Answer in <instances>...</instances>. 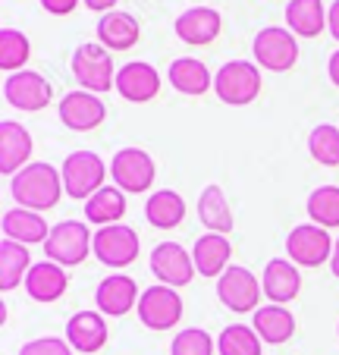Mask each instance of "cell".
Returning a JSON list of instances; mask_svg holds the SVG:
<instances>
[{
  "label": "cell",
  "instance_id": "6da1fadb",
  "mask_svg": "<svg viewBox=\"0 0 339 355\" xmlns=\"http://www.w3.org/2000/svg\"><path fill=\"white\" fill-rule=\"evenodd\" d=\"M10 192H13V201L19 208L41 214V211H51L60 201V195H67V189H63V173L53 164L35 161L13 176Z\"/></svg>",
  "mask_w": 339,
  "mask_h": 355
},
{
  "label": "cell",
  "instance_id": "7a4b0ae2",
  "mask_svg": "<svg viewBox=\"0 0 339 355\" xmlns=\"http://www.w3.org/2000/svg\"><path fill=\"white\" fill-rule=\"evenodd\" d=\"M69 67H73L76 82H79L85 92L104 94V92H110V88H116V73H120V69L113 67L110 51H107L104 44H98V41H85V44L76 47Z\"/></svg>",
  "mask_w": 339,
  "mask_h": 355
},
{
  "label": "cell",
  "instance_id": "3957f363",
  "mask_svg": "<svg viewBox=\"0 0 339 355\" xmlns=\"http://www.w3.org/2000/svg\"><path fill=\"white\" fill-rule=\"evenodd\" d=\"M214 92L229 107H245L261 94V67L254 60H229L214 73Z\"/></svg>",
  "mask_w": 339,
  "mask_h": 355
},
{
  "label": "cell",
  "instance_id": "277c9868",
  "mask_svg": "<svg viewBox=\"0 0 339 355\" xmlns=\"http://www.w3.org/2000/svg\"><path fill=\"white\" fill-rule=\"evenodd\" d=\"M94 252V236L82 220H60L51 227V236L44 242L47 261L60 264V268H76Z\"/></svg>",
  "mask_w": 339,
  "mask_h": 355
},
{
  "label": "cell",
  "instance_id": "5b68a950",
  "mask_svg": "<svg viewBox=\"0 0 339 355\" xmlns=\"http://www.w3.org/2000/svg\"><path fill=\"white\" fill-rule=\"evenodd\" d=\"M60 173H63V189H67L69 198L88 201L94 192L104 189L107 164H104V157L94 155V151H73V155H67Z\"/></svg>",
  "mask_w": 339,
  "mask_h": 355
},
{
  "label": "cell",
  "instance_id": "8992f818",
  "mask_svg": "<svg viewBox=\"0 0 339 355\" xmlns=\"http://www.w3.org/2000/svg\"><path fill=\"white\" fill-rule=\"evenodd\" d=\"M252 54L254 63L261 69H270V73H286L295 67L299 60V41L289 28L283 26H267L254 35L252 41Z\"/></svg>",
  "mask_w": 339,
  "mask_h": 355
},
{
  "label": "cell",
  "instance_id": "52a82bcc",
  "mask_svg": "<svg viewBox=\"0 0 339 355\" xmlns=\"http://www.w3.org/2000/svg\"><path fill=\"white\" fill-rule=\"evenodd\" d=\"M154 176H157V167H154V157L148 155L145 148H120L110 161L113 186L129 195L148 192L154 186Z\"/></svg>",
  "mask_w": 339,
  "mask_h": 355
},
{
  "label": "cell",
  "instance_id": "ba28073f",
  "mask_svg": "<svg viewBox=\"0 0 339 355\" xmlns=\"http://www.w3.org/2000/svg\"><path fill=\"white\" fill-rule=\"evenodd\" d=\"M261 293H264L261 280L242 264H229L223 270V277H217V299L236 315H248V311L254 315L261 309Z\"/></svg>",
  "mask_w": 339,
  "mask_h": 355
},
{
  "label": "cell",
  "instance_id": "9c48e42d",
  "mask_svg": "<svg viewBox=\"0 0 339 355\" xmlns=\"http://www.w3.org/2000/svg\"><path fill=\"white\" fill-rule=\"evenodd\" d=\"M286 258L293 264H299V268H320V264H330V258H333L330 230L318 227V223L293 227V233L286 236Z\"/></svg>",
  "mask_w": 339,
  "mask_h": 355
},
{
  "label": "cell",
  "instance_id": "30bf717a",
  "mask_svg": "<svg viewBox=\"0 0 339 355\" xmlns=\"http://www.w3.org/2000/svg\"><path fill=\"white\" fill-rule=\"evenodd\" d=\"M139 233L126 223H110V227H101L94 233V258L113 270L129 268L139 258Z\"/></svg>",
  "mask_w": 339,
  "mask_h": 355
},
{
  "label": "cell",
  "instance_id": "8fae6325",
  "mask_svg": "<svg viewBox=\"0 0 339 355\" xmlns=\"http://www.w3.org/2000/svg\"><path fill=\"white\" fill-rule=\"evenodd\" d=\"M139 321L148 330H170L182 321V299L173 286H148L139 299Z\"/></svg>",
  "mask_w": 339,
  "mask_h": 355
},
{
  "label": "cell",
  "instance_id": "7c38bea8",
  "mask_svg": "<svg viewBox=\"0 0 339 355\" xmlns=\"http://www.w3.org/2000/svg\"><path fill=\"white\" fill-rule=\"evenodd\" d=\"M3 101L16 110H26V114H35V110H44L53 101V85L35 69H22V73L7 76L3 82Z\"/></svg>",
  "mask_w": 339,
  "mask_h": 355
},
{
  "label": "cell",
  "instance_id": "4fadbf2b",
  "mask_svg": "<svg viewBox=\"0 0 339 355\" xmlns=\"http://www.w3.org/2000/svg\"><path fill=\"white\" fill-rule=\"evenodd\" d=\"M151 274L157 277L164 286H189L195 280V261L192 252H186V245L180 242H157L151 252Z\"/></svg>",
  "mask_w": 339,
  "mask_h": 355
},
{
  "label": "cell",
  "instance_id": "5bb4252c",
  "mask_svg": "<svg viewBox=\"0 0 339 355\" xmlns=\"http://www.w3.org/2000/svg\"><path fill=\"white\" fill-rule=\"evenodd\" d=\"M107 107L104 101L94 92H85V88H76V92H67L60 101V123L73 132H92L104 123Z\"/></svg>",
  "mask_w": 339,
  "mask_h": 355
},
{
  "label": "cell",
  "instance_id": "9a60e30c",
  "mask_svg": "<svg viewBox=\"0 0 339 355\" xmlns=\"http://www.w3.org/2000/svg\"><path fill=\"white\" fill-rule=\"evenodd\" d=\"M139 299H141L139 286H135V280L126 274L104 277V280L98 283V289H94V305H98V311L104 318L129 315L132 309H139Z\"/></svg>",
  "mask_w": 339,
  "mask_h": 355
},
{
  "label": "cell",
  "instance_id": "2e32d148",
  "mask_svg": "<svg viewBox=\"0 0 339 355\" xmlns=\"http://www.w3.org/2000/svg\"><path fill=\"white\" fill-rule=\"evenodd\" d=\"M220 28H223V16L214 7H192L176 16V22H173L176 38L192 47H205L211 41H217Z\"/></svg>",
  "mask_w": 339,
  "mask_h": 355
},
{
  "label": "cell",
  "instance_id": "e0dca14e",
  "mask_svg": "<svg viewBox=\"0 0 339 355\" xmlns=\"http://www.w3.org/2000/svg\"><path fill=\"white\" fill-rule=\"evenodd\" d=\"M116 92H120V98L132 101V104H148L160 92V73L151 63L132 60L126 67H120V73H116Z\"/></svg>",
  "mask_w": 339,
  "mask_h": 355
},
{
  "label": "cell",
  "instance_id": "ac0fdd59",
  "mask_svg": "<svg viewBox=\"0 0 339 355\" xmlns=\"http://www.w3.org/2000/svg\"><path fill=\"white\" fill-rule=\"evenodd\" d=\"M261 289L270 299V305H286L302 293V274L299 264H293L289 258H273L267 261L264 274H261Z\"/></svg>",
  "mask_w": 339,
  "mask_h": 355
},
{
  "label": "cell",
  "instance_id": "d6986e66",
  "mask_svg": "<svg viewBox=\"0 0 339 355\" xmlns=\"http://www.w3.org/2000/svg\"><path fill=\"white\" fill-rule=\"evenodd\" d=\"M32 157V135L22 123L3 120L0 123V173L16 176L22 167H28Z\"/></svg>",
  "mask_w": 339,
  "mask_h": 355
},
{
  "label": "cell",
  "instance_id": "ffe728a7",
  "mask_svg": "<svg viewBox=\"0 0 339 355\" xmlns=\"http://www.w3.org/2000/svg\"><path fill=\"white\" fill-rule=\"evenodd\" d=\"M67 343L76 352H101L107 346V318L101 311H76L67 321Z\"/></svg>",
  "mask_w": 339,
  "mask_h": 355
},
{
  "label": "cell",
  "instance_id": "44dd1931",
  "mask_svg": "<svg viewBox=\"0 0 339 355\" xmlns=\"http://www.w3.org/2000/svg\"><path fill=\"white\" fill-rule=\"evenodd\" d=\"M98 44H104L107 51H129L139 44L141 38V26L132 13L126 10H110L98 19Z\"/></svg>",
  "mask_w": 339,
  "mask_h": 355
},
{
  "label": "cell",
  "instance_id": "7402d4cb",
  "mask_svg": "<svg viewBox=\"0 0 339 355\" xmlns=\"http://www.w3.org/2000/svg\"><path fill=\"white\" fill-rule=\"evenodd\" d=\"M229 258H233V245H229V236L220 233H205L195 239L192 245V261L195 270L201 277H223V270L229 268Z\"/></svg>",
  "mask_w": 339,
  "mask_h": 355
},
{
  "label": "cell",
  "instance_id": "603a6c76",
  "mask_svg": "<svg viewBox=\"0 0 339 355\" xmlns=\"http://www.w3.org/2000/svg\"><path fill=\"white\" fill-rule=\"evenodd\" d=\"M0 230H3V239H13L22 242V245H44L47 236H51V227L44 223V217L38 211H28V208H10L0 220Z\"/></svg>",
  "mask_w": 339,
  "mask_h": 355
},
{
  "label": "cell",
  "instance_id": "cb8c5ba5",
  "mask_svg": "<svg viewBox=\"0 0 339 355\" xmlns=\"http://www.w3.org/2000/svg\"><path fill=\"white\" fill-rule=\"evenodd\" d=\"M254 334L261 336V343L267 346H283V343L293 340L295 334V318L286 305H261L252 318Z\"/></svg>",
  "mask_w": 339,
  "mask_h": 355
},
{
  "label": "cell",
  "instance_id": "d4e9b609",
  "mask_svg": "<svg viewBox=\"0 0 339 355\" xmlns=\"http://www.w3.org/2000/svg\"><path fill=\"white\" fill-rule=\"evenodd\" d=\"M26 293L32 295L35 302H57L69 286V277H67V268L53 261H38L32 264V270L26 274Z\"/></svg>",
  "mask_w": 339,
  "mask_h": 355
},
{
  "label": "cell",
  "instance_id": "484cf974",
  "mask_svg": "<svg viewBox=\"0 0 339 355\" xmlns=\"http://www.w3.org/2000/svg\"><path fill=\"white\" fill-rule=\"evenodd\" d=\"M166 79H170V85L180 94H186V98H201V94L211 92V85H214L211 69H207L198 57H180V60H173L170 69H166Z\"/></svg>",
  "mask_w": 339,
  "mask_h": 355
},
{
  "label": "cell",
  "instance_id": "4316f807",
  "mask_svg": "<svg viewBox=\"0 0 339 355\" xmlns=\"http://www.w3.org/2000/svg\"><path fill=\"white\" fill-rule=\"evenodd\" d=\"M198 220L207 227V233H220L229 236L236 227L233 208H229V198L220 186H205L198 195Z\"/></svg>",
  "mask_w": 339,
  "mask_h": 355
},
{
  "label": "cell",
  "instance_id": "83f0119b",
  "mask_svg": "<svg viewBox=\"0 0 339 355\" xmlns=\"http://www.w3.org/2000/svg\"><path fill=\"white\" fill-rule=\"evenodd\" d=\"M145 220L157 230H176L186 220V201L173 189H157L145 201Z\"/></svg>",
  "mask_w": 339,
  "mask_h": 355
},
{
  "label": "cell",
  "instance_id": "f1b7e54d",
  "mask_svg": "<svg viewBox=\"0 0 339 355\" xmlns=\"http://www.w3.org/2000/svg\"><path fill=\"white\" fill-rule=\"evenodd\" d=\"M286 28L295 38H318L327 28L324 0H289L286 3Z\"/></svg>",
  "mask_w": 339,
  "mask_h": 355
},
{
  "label": "cell",
  "instance_id": "f546056e",
  "mask_svg": "<svg viewBox=\"0 0 339 355\" xmlns=\"http://www.w3.org/2000/svg\"><path fill=\"white\" fill-rule=\"evenodd\" d=\"M126 214V192L116 186H104L101 192H94L85 201V217L94 227H110V223H120Z\"/></svg>",
  "mask_w": 339,
  "mask_h": 355
},
{
  "label": "cell",
  "instance_id": "4dcf8cb0",
  "mask_svg": "<svg viewBox=\"0 0 339 355\" xmlns=\"http://www.w3.org/2000/svg\"><path fill=\"white\" fill-rule=\"evenodd\" d=\"M32 270V258H28V245L13 239L0 242V289L13 293L19 283H26V274Z\"/></svg>",
  "mask_w": 339,
  "mask_h": 355
},
{
  "label": "cell",
  "instance_id": "1f68e13d",
  "mask_svg": "<svg viewBox=\"0 0 339 355\" xmlns=\"http://www.w3.org/2000/svg\"><path fill=\"white\" fill-rule=\"evenodd\" d=\"M28 54H32V44L28 38L19 32V28L3 26L0 28V69L7 76L22 73V67L28 63Z\"/></svg>",
  "mask_w": 339,
  "mask_h": 355
},
{
  "label": "cell",
  "instance_id": "d6a6232c",
  "mask_svg": "<svg viewBox=\"0 0 339 355\" xmlns=\"http://www.w3.org/2000/svg\"><path fill=\"white\" fill-rule=\"evenodd\" d=\"M305 208L311 223H318V227H339V186H318L308 195Z\"/></svg>",
  "mask_w": 339,
  "mask_h": 355
},
{
  "label": "cell",
  "instance_id": "836d02e7",
  "mask_svg": "<svg viewBox=\"0 0 339 355\" xmlns=\"http://www.w3.org/2000/svg\"><path fill=\"white\" fill-rule=\"evenodd\" d=\"M308 155L320 167H339V126H333V123L314 126L308 135Z\"/></svg>",
  "mask_w": 339,
  "mask_h": 355
},
{
  "label": "cell",
  "instance_id": "e575fe53",
  "mask_svg": "<svg viewBox=\"0 0 339 355\" xmlns=\"http://www.w3.org/2000/svg\"><path fill=\"white\" fill-rule=\"evenodd\" d=\"M217 355H261V336L245 324L223 327V334L217 336Z\"/></svg>",
  "mask_w": 339,
  "mask_h": 355
},
{
  "label": "cell",
  "instance_id": "d590c367",
  "mask_svg": "<svg viewBox=\"0 0 339 355\" xmlns=\"http://www.w3.org/2000/svg\"><path fill=\"white\" fill-rule=\"evenodd\" d=\"M217 352V340L201 327H182L170 343V355H214Z\"/></svg>",
  "mask_w": 339,
  "mask_h": 355
},
{
  "label": "cell",
  "instance_id": "8d00e7d4",
  "mask_svg": "<svg viewBox=\"0 0 339 355\" xmlns=\"http://www.w3.org/2000/svg\"><path fill=\"white\" fill-rule=\"evenodd\" d=\"M76 349L67 343V336H38V340L22 343L19 355H73Z\"/></svg>",
  "mask_w": 339,
  "mask_h": 355
},
{
  "label": "cell",
  "instance_id": "74e56055",
  "mask_svg": "<svg viewBox=\"0 0 339 355\" xmlns=\"http://www.w3.org/2000/svg\"><path fill=\"white\" fill-rule=\"evenodd\" d=\"M79 3L82 0H41V7H44L51 16H69Z\"/></svg>",
  "mask_w": 339,
  "mask_h": 355
},
{
  "label": "cell",
  "instance_id": "f35d334b",
  "mask_svg": "<svg viewBox=\"0 0 339 355\" xmlns=\"http://www.w3.org/2000/svg\"><path fill=\"white\" fill-rule=\"evenodd\" d=\"M327 32L339 41V0H333V7L327 10Z\"/></svg>",
  "mask_w": 339,
  "mask_h": 355
},
{
  "label": "cell",
  "instance_id": "ab89813d",
  "mask_svg": "<svg viewBox=\"0 0 339 355\" xmlns=\"http://www.w3.org/2000/svg\"><path fill=\"white\" fill-rule=\"evenodd\" d=\"M82 3H85L88 10H94V13H101V16H104V13H110V10L116 7L120 0H82Z\"/></svg>",
  "mask_w": 339,
  "mask_h": 355
},
{
  "label": "cell",
  "instance_id": "60d3db41",
  "mask_svg": "<svg viewBox=\"0 0 339 355\" xmlns=\"http://www.w3.org/2000/svg\"><path fill=\"white\" fill-rule=\"evenodd\" d=\"M327 76H330V82L339 88V51H333L330 60H327Z\"/></svg>",
  "mask_w": 339,
  "mask_h": 355
},
{
  "label": "cell",
  "instance_id": "b9f144b4",
  "mask_svg": "<svg viewBox=\"0 0 339 355\" xmlns=\"http://www.w3.org/2000/svg\"><path fill=\"white\" fill-rule=\"evenodd\" d=\"M330 270H333V277L339 280V236H336V242H333V258H330Z\"/></svg>",
  "mask_w": 339,
  "mask_h": 355
},
{
  "label": "cell",
  "instance_id": "7bdbcfd3",
  "mask_svg": "<svg viewBox=\"0 0 339 355\" xmlns=\"http://www.w3.org/2000/svg\"><path fill=\"white\" fill-rule=\"evenodd\" d=\"M336 336H339V324H336Z\"/></svg>",
  "mask_w": 339,
  "mask_h": 355
}]
</instances>
